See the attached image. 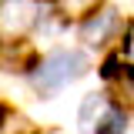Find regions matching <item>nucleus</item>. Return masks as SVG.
<instances>
[{
	"label": "nucleus",
	"mask_w": 134,
	"mask_h": 134,
	"mask_svg": "<svg viewBox=\"0 0 134 134\" xmlns=\"http://www.w3.org/2000/svg\"><path fill=\"white\" fill-rule=\"evenodd\" d=\"M131 50H134V44H131Z\"/></svg>",
	"instance_id": "8"
},
{
	"label": "nucleus",
	"mask_w": 134,
	"mask_h": 134,
	"mask_svg": "<svg viewBox=\"0 0 134 134\" xmlns=\"http://www.w3.org/2000/svg\"><path fill=\"white\" fill-rule=\"evenodd\" d=\"M104 0H60V14L64 17H87L94 14V7H100Z\"/></svg>",
	"instance_id": "6"
},
{
	"label": "nucleus",
	"mask_w": 134,
	"mask_h": 134,
	"mask_svg": "<svg viewBox=\"0 0 134 134\" xmlns=\"http://www.w3.org/2000/svg\"><path fill=\"white\" fill-rule=\"evenodd\" d=\"M124 127H127V121H124L121 111H104V117H100V124L94 131L97 134H124Z\"/></svg>",
	"instance_id": "7"
},
{
	"label": "nucleus",
	"mask_w": 134,
	"mask_h": 134,
	"mask_svg": "<svg viewBox=\"0 0 134 134\" xmlns=\"http://www.w3.org/2000/svg\"><path fill=\"white\" fill-rule=\"evenodd\" d=\"M30 24H34V3L30 0H3L0 3V30L20 37Z\"/></svg>",
	"instance_id": "2"
},
{
	"label": "nucleus",
	"mask_w": 134,
	"mask_h": 134,
	"mask_svg": "<svg viewBox=\"0 0 134 134\" xmlns=\"http://www.w3.org/2000/svg\"><path fill=\"white\" fill-rule=\"evenodd\" d=\"M117 100L134 111V67H121V77H117Z\"/></svg>",
	"instance_id": "5"
},
{
	"label": "nucleus",
	"mask_w": 134,
	"mask_h": 134,
	"mask_svg": "<svg viewBox=\"0 0 134 134\" xmlns=\"http://www.w3.org/2000/svg\"><path fill=\"white\" fill-rule=\"evenodd\" d=\"M117 27V14L114 10H104V14H94V20H87L84 24V37L91 40V44H104Z\"/></svg>",
	"instance_id": "3"
},
{
	"label": "nucleus",
	"mask_w": 134,
	"mask_h": 134,
	"mask_svg": "<svg viewBox=\"0 0 134 134\" xmlns=\"http://www.w3.org/2000/svg\"><path fill=\"white\" fill-rule=\"evenodd\" d=\"M100 117H104V97L94 94V97H87L81 104V127L84 131H94V127L100 124Z\"/></svg>",
	"instance_id": "4"
},
{
	"label": "nucleus",
	"mask_w": 134,
	"mask_h": 134,
	"mask_svg": "<svg viewBox=\"0 0 134 134\" xmlns=\"http://www.w3.org/2000/svg\"><path fill=\"white\" fill-rule=\"evenodd\" d=\"M87 70V57L81 50H54L44 64L37 67V87L40 91H54V87H64L67 81L81 77Z\"/></svg>",
	"instance_id": "1"
}]
</instances>
